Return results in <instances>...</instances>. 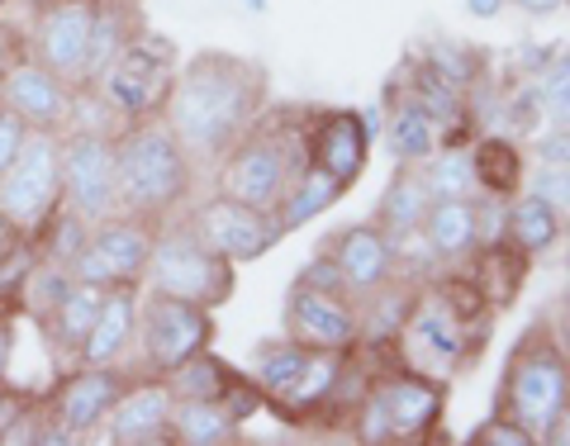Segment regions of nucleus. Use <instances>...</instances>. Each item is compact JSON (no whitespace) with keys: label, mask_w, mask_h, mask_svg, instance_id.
<instances>
[{"label":"nucleus","mask_w":570,"mask_h":446,"mask_svg":"<svg viewBox=\"0 0 570 446\" xmlns=\"http://www.w3.org/2000/svg\"><path fill=\"white\" fill-rule=\"evenodd\" d=\"M343 195H347V190L337 186L324 167L309 162L305 171L295 176V186L281 195V205L272 209L276 224H281V238H285V234H299V228H309L314 219H324V214H328L337 200H343Z\"/></svg>","instance_id":"27"},{"label":"nucleus","mask_w":570,"mask_h":446,"mask_svg":"<svg viewBox=\"0 0 570 446\" xmlns=\"http://www.w3.org/2000/svg\"><path fill=\"white\" fill-rule=\"evenodd\" d=\"M62 205L91 224L119 214L115 129H62Z\"/></svg>","instance_id":"11"},{"label":"nucleus","mask_w":570,"mask_h":446,"mask_svg":"<svg viewBox=\"0 0 570 446\" xmlns=\"http://www.w3.org/2000/svg\"><path fill=\"white\" fill-rule=\"evenodd\" d=\"M171 408L176 395L167 389V380L134 376L119 404L110 408V418H105L100 437L110 446H171Z\"/></svg>","instance_id":"17"},{"label":"nucleus","mask_w":570,"mask_h":446,"mask_svg":"<svg viewBox=\"0 0 570 446\" xmlns=\"http://www.w3.org/2000/svg\"><path fill=\"white\" fill-rule=\"evenodd\" d=\"M428 205H433V195H428V186H423V171L419 167H404L395 181H390V190L381 195V209H376L381 234L390 242L419 234L423 219H428Z\"/></svg>","instance_id":"32"},{"label":"nucleus","mask_w":570,"mask_h":446,"mask_svg":"<svg viewBox=\"0 0 570 446\" xmlns=\"http://www.w3.org/2000/svg\"><path fill=\"white\" fill-rule=\"evenodd\" d=\"M14 58H20V43L10 39V29H6V20H0V71H6Z\"/></svg>","instance_id":"52"},{"label":"nucleus","mask_w":570,"mask_h":446,"mask_svg":"<svg viewBox=\"0 0 570 446\" xmlns=\"http://www.w3.org/2000/svg\"><path fill=\"white\" fill-rule=\"evenodd\" d=\"M0 100L20 115L29 129L43 133H62L71 123V105H77V86L67 77H58L52 67H43L39 58L20 52L6 71H0Z\"/></svg>","instance_id":"15"},{"label":"nucleus","mask_w":570,"mask_h":446,"mask_svg":"<svg viewBox=\"0 0 570 446\" xmlns=\"http://www.w3.org/2000/svg\"><path fill=\"white\" fill-rule=\"evenodd\" d=\"M381 138H385V148H390V157H395L400 167H423L428 157L442 148L438 123L428 119V110L414 96H404L400 105L385 100V133Z\"/></svg>","instance_id":"24"},{"label":"nucleus","mask_w":570,"mask_h":446,"mask_svg":"<svg viewBox=\"0 0 570 446\" xmlns=\"http://www.w3.org/2000/svg\"><path fill=\"white\" fill-rule=\"evenodd\" d=\"M234 271L238 266L214 252V247L186 224V214H176V219L157 224V242H153L148 271H142V290L219 309L234 299Z\"/></svg>","instance_id":"4"},{"label":"nucleus","mask_w":570,"mask_h":446,"mask_svg":"<svg viewBox=\"0 0 570 446\" xmlns=\"http://www.w3.org/2000/svg\"><path fill=\"white\" fill-rule=\"evenodd\" d=\"M115 157H119V209L124 214H138V219H153V224H167L181 214L195 186V162L163 115L119 123Z\"/></svg>","instance_id":"2"},{"label":"nucleus","mask_w":570,"mask_h":446,"mask_svg":"<svg viewBox=\"0 0 570 446\" xmlns=\"http://www.w3.org/2000/svg\"><path fill=\"white\" fill-rule=\"evenodd\" d=\"M352 351H333V347H309V361L305 370L295 376V385L272 404L285 423H314L328 414V404L337 395V380H343V366H347Z\"/></svg>","instance_id":"22"},{"label":"nucleus","mask_w":570,"mask_h":446,"mask_svg":"<svg viewBox=\"0 0 570 446\" xmlns=\"http://www.w3.org/2000/svg\"><path fill=\"white\" fill-rule=\"evenodd\" d=\"M423 238L438 252V261H466L480 247L475 195H471V200H433V205H428Z\"/></svg>","instance_id":"25"},{"label":"nucleus","mask_w":570,"mask_h":446,"mask_svg":"<svg viewBox=\"0 0 570 446\" xmlns=\"http://www.w3.org/2000/svg\"><path fill=\"white\" fill-rule=\"evenodd\" d=\"M29 133H33L29 123H24L20 115H14L6 100H0V176H6V171H10V162L20 157V148H24V138H29Z\"/></svg>","instance_id":"44"},{"label":"nucleus","mask_w":570,"mask_h":446,"mask_svg":"<svg viewBox=\"0 0 570 446\" xmlns=\"http://www.w3.org/2000/svg\"><path fill=\"white\" fill-rule=\"evenodd\" d=\"M176 43L163 39L157 29H138L124 52L96 77L91 91L100 96V105L110 110L115 123H134V119H153L167 110L171 81H176Z\"/></svg>","instance_id":"6"},{"label":"nucleus","mask_w":570,"mask_h":446,"mask_svg":"<svg viewBox=\"0 0 570 446\" xmlns=\"http://www.w3.org/2000/svg\"><path fill=\"white\" fill-rule=\"evenodd\" d=\"M247 10H257V14H266V0H243Z\"/></svg>","instance_id":"54"},{"label":"nucleus","mask_w":570,"mask_h":446,"mask_svg":"<svg viewBox=\"0 0 570 446\" xmlns=\"http://www.w3.org/2000/svg\"><path fill=\"white\" fill-rule=\"evenodd\" d=\"M24 242V234H20V228H14L10 219H6V214H0V261H6L10 252H14V247H20Z\"/></svg>","instance_id":"50"},{"label":"nucleus","mask_w":570,"mask_h":446,"mask_svg":"<svg viewBox=\"0 0 570 446\" xmlns=\"http://www.w3.org/2000/svg\"><path fill=\"white\" fill-rule=\"evenodd\" d=\"M542 123H570V52H551L547 67L532 77Z\"/></svg>","instance_id":"38"},{"label":"nucleus","mask_w":570,"mask_h":446,"mask_svg":"<svg viewBox=\"0 0 570 446\" xmlns=\"http://www.w3.org/2000/svg\"><path fill=\"white\" fill-rule=\"evenodd\" d=\"M171 442L176 446H238L243 423L219 399H176L171 408Z\"/></svg>","instance_id":"28"},{"label":"nucleus","mask_w":570,"mask_h":446,"mask_svg":"<svg viewBox=\"0 0 570 446\" xmlns=\"http://www.w3.org/2000/svg\"><path fill=\"white\" fill-rule=\"evenodd\" d=\"M86 238H91V219H81L77 209L62 205V209L43 224V234L33 238V247H39L43 261H58V266H67V271H71V261H77V252L86 247Z\"/></svg>","instance_id":"37"},{"label":"nucleus","mask_w":570,"mask_h":446,"mask_svg":"<svg viewBox=\"0 0 570 446\" xmlns=\"http://www.w3.org/2000/svg\"><path fill=\"white\" fill-rule=\"evenodd\" d=\"M471 162H475V181L480 195H499V200H513L523 190V148L509 133H485L471 142Z\"/></svg>","instance_id":"29"},{"label":"nucleus","mask_w":570,"mask_h":446,"mask_svg":"<svg viewBox=\"0 0 570 446\" xmlns=\"http://www.w3.org/2000/svg\"><path fill=\"white\" fill-rule=\"evenodd\" d=\"M471 446H538L528 433L513 418H504V414H494L490 423H480L475 433H471Z\"/></svg>","instance_id":"43"},{"label":"nucleus","mask_w":570,"mask_h":446,"mask_svg":"<svg viewBox=\"0 0 570 446\" xmlns=\"http://www.w3.org/2000/svg\"><path fill=\"white\" fill-rule=\"evenodd\" d=\"M428 62H433L442 77L456 81V86H471L480 77V52L456 48V43H433V48H428Z\"/></svg>","instance_id":"40"},{"label":"nucleus","mask_w":570,"mask_h":446,"mask_svg":"<svg viewBox=\"0 0 570 446\" xmlns=\"http://www.w3.org/2000/svg\"><path fill=\"white\" fill-rule=\"evenodd\" d=\"M266 110V71L234 52H195L176 67L163 119L195 167H219Z\"/></svg>","instance_id":"1"},{"label":"nucleus","mask_w":570,"mask_h":446,"mask_svg":"<svg viewBox=\"0 0 570 446\" xmlns=\"http://www.w3.org/2000/svg\"><path fill=\"white\" fill-rule=\"evenodd\" d=\"M523 190H532L538 200H547L551 209L561 214V224H570V167H547L538 162L523 176Z\"/></svg>","instance_id":"39"},{"label":"nucleus","mask_w":570,"mask_h":446,"mask_svg":"<svg viewBox=\"0 0 570 446\" xmlns=\"http://www.w3.org/2000/svg\"><path fill=\"white\" fill-rule=\"evenodd\" d=\"M547 333H551V343H557V351L566 356V366H570V299L547 318Z\"/></svg>","instance_id":"47"},{"label":"nucleus","mask_w":570,"mask_h":446,"mask_svg":"<svg viewBox=\"0 0 570 446\" xmlns=\"http://www.w3.org/2000/svg\"><path fill=\"white\" fill-rule=\"evenodd\" d=\"M475 324H490L485 318H466L448 295L438 290H419L414 309L404 318V333H400V366L404 370H419L428 380H442L452 385L461 370L471 361V347H475Z\"/></svg>","instance_id":"7"},{"label":"nucleus","mask_w":570,"mask_h":446,"mask_svg":"<svg viewBox=\"0 0 570 446\" xmlns=\"http://www.w3.org/2000/svg\"><path fill=\"white\" fill-rule=\"evenodd\" d=\"M29 404V395H20V389H10V380H0V442H6L10 423L20 418V408Z\"/></svg>","instance_id":"46"},{"label":"nucleus","mask_w":570,"mask_h":446,"mask_svg":"<svg viewBox=\"0 0 570 446\" xmlns=\"http://www.w3.org/2000/svg\"><path fill=\"white\" fill-rule=\"evenodd\" d=\"M309 167V123H299L295 110L257 115L234 152L219 162V190L243 205L276 209L281 195L295 186V176Z\"/></svg>","instance_id":"3"},{"label":"nucleus","mask_w":570,"mask_h":446,"mask_svg":"<svg viewBox=\"0 0 570 446\" xmlns=\"http://www.w3.org/2000/svg\"><path fill=\"white\" fill-rule=\"evenodd\" d=\"M561 214L551 209L547 200H538L532 190H519L509 200V234H504V242H513L519 252H528V257H542L547 247H557L561 242Z\"/></svg>","instance_id":"33"},{"label":"nucleus","mask_w":570,"mask_h":446,"mask_svg":"<svg viewBox=\"0 0 570 446\" xmlns=\"http://www.w3.org/2000/svg\"><path fill=\"white\" fill-rule=\"evenodd\" d=\"M356 115H362V133H366V142H376V138L385 133V100L366 105V110H356Z\"/></svg>","instance_id":"48"},{"label":"nucleus","mask_w":570,"mask_h":446,"mask_svg":"<svg viewBox=\"0 0 570 446\" xmlns=\"http://www.w3.org/2000/svg\"><path fill=\"white\" fill-rule=\"evenodd\" d=\"M14 309H0V380H10L14 370V343H20V328H14Z\"/></svg>","instance_id":"45"},{"label":"nucleus","mask_w":570,"mask_h":446,"mask_svg":"<svg viewBox=\"0 0 570 446\" xmlns=\"http://www.w3.org/2000/svg\"><path fill=\"white\" fill-rule=\"evenodd\" d=\"M532 157L547 167H570V123H542L532 138Z\"/></svg>","instance_id":"41"},{"label":"nucleus","mask_w":570,"mask_h":446,"mask_svg":"<svg viewBox=\"0 0 570 446\" xmlns=\"http://www.w3.org/2000/svg\"><path fill=\"white\" fill-rule=\"evenodd\" d=\"M6 6H10V0H0V10H6Z\"/></svg>","instance_id":"55"},{"label":"nucleus","mask_w":570,"mask_h":446,"mask_svg":"<svg viewBox=\"0 0 570 446\" xmlns=\"http://www.w3.org/2000/svg\"><path fill=\"white\" fill-rule=\"evenodd\" d=\"M129 380H134L129 366H77L71 376H62L48 399H52V414L62 418L67 437L71 442L96 437L105 418H110V408L119 404V395L129 389Z\"/></svg>","instance_id":"16"},{"label":"nucleus","mask_w":570,"mask_h":446,"mask_svg":"<svg viewBox=\"0 0 570 446\" xmlns=\"http://www.w3.org/2000/svg\"><path fill=\"white\" fill-rule=\"evenodd\" d=\"M328 257L337 261V271L347 280V295L352 305L371 290H381V285L395 276V242L381 234V224H356V228H343V234L333 238Z\"/></svg>","instance_id":"21"},{"label":"nucleus","mask_w":570,"mask_h":446,"mask_svg":"<svg viewBox=\"0 0 570 446\" xmlns=\"http://www.w3.org/2000/svg\"><path fill=\"white\" fill-rule=\"evenodd\" d=\"M419 171H423V186H428L433 200H471V195H480L475 162H471L466 142H448V148H438Z\"/></svg>","instance_id":"34"},{"label":"nucleus","mask_w":570,"mask_h":446,"mask_svg":"<svg viewBox=\"0 0 570 446\" xmlns=\"http://www.w3.org/2000/svg\"><path fill=\"white\" fill-rule=\"evenodd\" d=\"M371 142L356 110H309V162L324 167L343 190H352L366 171Z\"/></svg>","instance_id":"19"},{"label":"nucleus","mask_w":570,"mask_h":446,"mask_svg":"<svg viewBox=\"0 0 570 446\" xmlns=\"http://www.w3.org/2000/svg\"><path fill=\"white\" fill-rule=\"evenodd\" d=\"M285 337H295V343H305V347L352 351L356 347V305L347 295L295 285L291 299H285Z\"/></svg>","instance_id":"18"},{"label":"nucleus","mask_w":570,"mask_h":446,"mask_svg":"<svg viewBox=\"0 0 570 446\" xmlns=\"http://www.w3.org/2000/svg\"><path fill=\"white\" fill-rule=\"evenodd\" d=\"M186 224H190L195 234H200L224 261H234V266L257 261V257H266V252H272V247L281 242V224H276L272 209L243 205V200H234V195H224V190L195 205V209L186 214Z\"/></svg>","instance_id":"13"},{"label":"nucleus","mask_w":570,"mask_h":446,"mask_svg":"<svg viewBox=\"0 0 570 446\" xmlns=\"http://www.w3.org/2000/svg\"><path fill=\"white\" fill-rule=\"evenodd\" d=\"M295 285H309V290H328V295H347V280H343V271H337V261H333L328 252H318L314 261L299 266ZM347 299H352V295H347Z\"/></svg>","instance_id":"42"},{"label":"nucleus","mask_w":570,"mask_h":446,"mask_svg":"<svg viewBox=\"0 0 570 446\" xmlns=\"http://www.w3.org/2000/svg\"><path fill=\"white\" fill-rule=\"evenodd\" d=\"M214 347V309L190 305L176 295L142 290L138 305V337H134V376L167 380L176 366L190 361L195 351Z\"/></svg>","instance_id":"9"},{"label":"nucleus","mask_w":570,"mask_h":446,"mask_svg":"<svg viewBox=\"0 0 570 446\" xmlns=\"http://www.w3.org/2000/svg\"><path fill=\"white\" fill-rule=\"evenodd\" d=\"M157 242V224L138 219V214H110V219L91 224V238L71 261V276L86 285H100V290H115V285H142Z\"/></svg>","instance_id":"12"},{"label":"nucleus","mask_w":570,"mask_h":446,"mask_svg":"<svg viewBox=\"0 0 570 446\" xmlns=\"http://www.w3.org/2000/svg\"><path fill=\"white\" fill-rule=\"evenodd\" d=\"M305 361H309V347L295 343V337H272V343H257V351H253V380L262 385L266 404H276L285 389L295 385V376L305 370Z\"/></svg>","instance_id":"35"},{"label":"nucleus","mask_w":570,"mask_h":446,"mask_svg":"<svg viewBox=\"0 0 570 446\" xmlns=\"http://www.w3.org/2000/svg\"><path fill=\"white\" fill-rule=\"evenodd\" d=\"M448 408V385L428 380L419 370H385V376L366 389L362 408H356V437L366 446L385 442H428V433L442 423Z\"/></svg>","instance_id":"8"},{"label":"nucleus","mask_w":570,"mask_h":446,"mask_svg":"<svg viewBox=\"0 0 570 446\" xmlns=\"http://www.w3.org/2000/svg\"><path fill=\"white\" fill-rule=\"evenodd\" d=\"M547 446H570V408H566V414L557 418V427H551V433H547Z\"/></svg>","instance_id":"53"},{"label":"nucleus","mask_w":570,"mask_h":446,"mask_svg":"<svg viewBox=\"0 0 570 446\" xmlns=\"http://www.w3.org/2000/svg\"><path fill=\"white\" fill-rule=\"evenodd\" d=\"M234 370H238V366H228L224 356H214V351L205 347V351H195L190 361H181V366L171 370L167 389H171L176 399H219L224 385L234 380Z\"/></svg>","instance_id":"36"},{"label":"nucleus","mask_w":570,"mask_h":446,"mask_svg":"<svg viewBox=\"0 0 570 446\" xmlns=\"http://www.w3.org/2000/svg\"><path fill=\"white\" fill-rule=\"evenodd\" d=\"M475 266H471V285L480 290L490 309H504L519 299L523 290V276H528V252H519L513 242H485L475 247Z\"/></svg>","instance_id":"26"},{"label":"nucleus","mask_w":570,"mask_h":446,"mask_svg":"<svg viewBox=\"0 0 570 446\" xmlns=\"http://www.w3.org/2000/svg\"><path fill=\"white\" fill-rule=\"evenodd\" d=\"M138 305H142V285H115L100 299V314L86 343L77 351V366H124L138 337Z\"/></svg>","instance_id":"20"},{"label":"nucleus","mask_w":570,"mask_h":446,"mask_svg":"<svg viewBox=\"0 0 570 446\" xmlns=\"http://www.w3.org/2000/svg\"><path fill=\"white\" fill-rule=\"evenodd\" d=\"M138 29L142 24H138V10L129 6V0H100V6H96V24H91V48H86V71H81L86 91H91L96 77L119 58L124 43H129Z\"/></svg>","instance_id":"30"},{"label":"nucleus","mask_w":570,"mask_h":446,"mask_svg":"<svg viewBox=\"0 0 570 446\" xmlns=\"http://www.w3.org/2000/svg\"><path fill=\"white\" fill-rule=\"evenodd\" d=\"M504 6H509V0H466V10L475 14V20H499Z\"/></svg>","instance_id":"51"},{"label":"nucleus","mask_w":570,"mask_h":446,"mask_svg":"<svg viewBox=\"0 0 570 446\" xmlns=\"http://www.w3.org/2000/svg\"><path fill=\"white\" fill-rule=\"evenodd\" d=\"M523 14H532V20H547V14H557V10H566L570 0H513Z\"/></svg>","instance_id":"49"},{"label":"nucleus","mask_w":570,"mask_h":446,"mask_svg":"<svg viewBox=\"0 0 570 446\" xmlns=\"http://www.w3.org/2000/svg\"><path fill=\"white\" fill-rule=\"evenodd\" d=\"M100 299H105L100 285L71 280V290L58 299V305H52V314L39 318V324L48 328V337H52V347H58L62 356H77V351H81L86 333H91L96 314H100Z\"/></svg>","instance_id":"31"},{"label":"nucleus","mask_w":570,"mask_h":446,"mask_svg":"<svg viewBox=\"0 0 570 446\" xmlns=\"http://www.w3.org/2000/svg\"><path fill=\"white\" fill-rule=\"evenodd\" d=\"M414 299H419V290L404 276H390L381 290L362 295L356 299V343L371 347V351L395 347L400 333H404V318H409V309H414Z\"/></svg>","instance_id":"23"},{"label":"nucleus","mask_w":570,"mask_h":446,"mask_svg":"<svg viewBox=\"0 0 570 446\" xmlns=\"http://www.w3.org/2000/svg\"><path fill=\"white\" fill-rule=\"evenodd\" d=\"M58 209H62V133L33 129L10 171L0 176V214L24 238H39Z\"/></svg>","instance_id":"10"},{"label":"nucleus","mask_w":570,"mask_h":446,"mask_svg":"<svg viewBox=\"0 0 570 446\" xmlns=\"http://www.w3.org/2000/svg\"><path fill=\"white\" fill-rule=\"evenodd\" d=\"M566 408H570V366L557 351V343H551L547 324H538L523 333V343L509 356L499 414L519 423L532 442H547V433L557 427Z\"/></svg>","instance_id":"5"},{"label":"nucleus","mask_w":570,"mask_h":446,"mask_svg":"<svg viewBox=\"0 0 570 446\" xmlns=\"http://www.w3.org/2000/svg\"><path fill=\"white\" fill-rule=\"evenodd\" d=\"M96 6L100 0H39V10H33V33H29V58H39L43 67H52L71 86H81Z\"/></svg>","instance_id":"14"}]
</instances>
